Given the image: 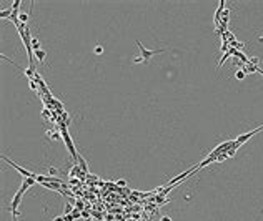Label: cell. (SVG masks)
Returning <instances> with one entry per match:
<instances>
[{
	"label": "cell",
	"mask_w": 263,
	"mask_h": 221,
	"mask_svg": "<svg viewBox=\"0 0 263 221\" xmlns=\"http://www.w3.org/2000/svg\"><path fill=\"white\" fill-rule=\"evenodd\" d=\"M248 63H251V65H257V67H258V63H260V58H258V57H251Z\"/></svg>",
	"instance_id": "12"
},
{
	"label": "cell",
	"mask_w": 263,
	"mask_h": 221,
	"mask_svg": "<svg viewBox=\"0 0 263 221\" xmlns=\"http://www.w3.org/2000/svg\"><path fill=\"white\" fill-rule=\"evenodd\" d=\"M48 176H57V168L55 166H50V168H48Z\"/></svg>",
	"instance_id": "13"
},
{
	"label": "cell",
	"mask_w": 263,
	"mask_h": 221,
	"mask_svg": "<svg viewBox=\"0 0 263 221\" xmlns=\"http://www.w3.org/2000/svg\"><path fill=\"white\" fill-rule=\"evenodd\" d=\"M226 158H230V156H228V153H222V155H218V156H216V161H225Z\"/></svg>",
	"instance_id": "11"
},
{
	"label": "cell",
	"mask_w": 263,
	"mask_h": 221,
	"mask_svg": "<svg viewBox=\"0 0 263 221\" xmlns=\"http://www.w3.org/2000/svg\"><path fill=\"white\" fill-rule=\"evenodd\" d=\"M35 58H37L38 60V62H44V60H45V57H47V52H45V50H35Z\"/></svg>",
	"instance_id": "5"
},
{
	"label": "cell",
	"mask_w": 263,
	"mask_h": 221,
	"mask_svg": "<svg viewBox=\"0 0 263 221\" xmlns=\"http://www.w3.org/2000/svg\"><path fill=\"white\" fill-rule=\"evenodd\" d=\"M30 88L32 90H37V83H33V80H30Z\"/></svg>",
	"instance_id": "18"
},
{
	"label": "cell",
	"mask_w": 263,
	"mask_h": 221,
	"mask_svg": "<svg viewBox=\"0 0 263 221\" xmlns=\"http://www.w3.org/2000/svg\"><path fill=\"white\" fill-rule=\"evenodd\" d=\"M245 77H247V73H245L243 68H240V70H237V72H235V78H237V80H245Z\"/></svg>",
	"instance_id": "7"
},
{
	"label": "cell",
	"mask_w": 263,
	"mask_h": 221,
	"mask_svg": "<svg viewBox=\"0 0 263 221\" xmlns=\"http://www.w3.org/2000/svg\"><path fill=\"white\" fill-rule=\"evenodd\" d=\"M32 48H33V52L35 50H40V40L37 37H32Z\"/></svg>",
	"instance_id": "8"
},
{
	"label": "cell",
	"mask_w": 263,
	"mask_h": 221,
	"mask_svg": "<svg viewBox=\"0 0 263 221\" xmlns=\"http://www.w3.org/2000/svg\"><path fill=\"white\" fill-rule=\"evenodd\" d=\"M75 206H77V209H83V203H82V201H77Z\"/></svg>",
	"instance_id": "17"
},
{
	"label": "cell",
	"mask_w": 263,
	"mask_h": 221,
	"mask_svg": "<svg viewBox=\"0 0 263 221\" xmlns=\"http://www.w3.org/2000/svg\"><path fill=\"white\" fill-rule=\"evenodd\" d=\"M137 45H138V50H140V53H142V62L143 63H148L150 62V58L153 55H157V53H163L165 52V48H155V50H148V48H145L143 45H142V42L140 40H137Z\"/></svg>",
	"instance_id": "1"
},
{
	"label": "cell",
	"mask_w": 263,
	"mask_h": 221,
	"mask_svg": "<svg viewBox=\"0 0 263 221\" xmlns=\"http://www.w3.org/2000/svg\"><path fill=\"white\" fill-rule=\"evenodd\" d=\"M2 160H3V161H5V163H9V165L12 166V168H15V170H17V171H19L20 174H23V176H25V178H33V176H35V173H30V171H28V170L22 168V166H19V165H17V163H13L12 160H9V158H7L5 155H2Z\"/></svg>",
	"instance_id": "3"
},
{
	"label": "cell",
	"mask_w": 263,
	"mask_h": 221,
	"mask_svg": "<svg viewBox=\"0 0 263 221\" xmlns=\"http://www.w3.org/2000/svg\"><path fill=\"white\" fill-rule=\"evenodd\" d=\"M62 138H63V143H65V147L67 150L70 151V155L73 156L75 160H79L80 158V155L77 153V150L75 147H73V141H72V138H70V135H68V131L65 130V126H62Z\"/></svg>",
	"instance_id": "2"
},
{
	"label": "cell",
	"mask_w": 263,
	"mask_h": 221,
	"mask_svg": "<svg viewBox=\"0 0 263 221\" xmlns=\"http://www.w3.org/2000/svg\"><path fill=\"white\" fill-rule=\"evenodd\" d=\"M118 185L120 186H125V180H118Z\"/></svg>",
	"instance_id": "20"
},
{
	"label": "cell",
	"mask_w": 263,
	"mask_h": 221,
	"mask_svg": "<svg viewBox=\"0 0 263 221\" xmlns=\"http://www.w3.org/2000/svg\"><path fill=\"white\" fill-rule=\"evenodd\" d=\"M63 221H75L73 215H63Z\"/></svg>",
	"instance_id": "15"
},
{
	"label": "cell",
	"mask_w": 263,
	"mask_h": 221,
	"mask_svg": "<svg viewBox=\"0 0 263 221\" xmlns=\"http://www.w3.org/2000/svg\"><path fill=\"white\" fill-rule=\"evenodd\" d=\"M72 215H73V218H75V219H79L80 216H82V215H80V209H77V208L73 209V213H72Z\"/></svg>",
	"instance_id": "16"
},
{
	"label": "cell",
	"mask_w": 263,
	"mask_h": 221,
	"mask_svg": "<svg viewBox=\"0 0 263 221\" xmlns=\"http://www.w3.org/2000/svg\"><path fill=\"white\" fill-rule=\"evenodd\" d=\"M27 20H28V13H27V12H20V15H19V22L27 23Z\"/></svg>",
	"instance_id": "9"
},
{
	"label": "cell",
	"mask_w": 263,
	"mask_h": 221,
	"mask_svg": "<svg viewBox=\"0 0 263 221\" xmlns=\"http://www.w3.org/2000/svg\"><path fill=\"white\" fill-rule=\"evenodd\" d=\"M12 221H17V216H13V218H12Z\"/></svg>",
	"instance_id": "21"
},
{
	"label": "cell",
	"mask_w": 263,
	"mask_h": 221,
	"mask_svg": "<svg viewBox=\"0 0 263 221\" xmlns=\"http://www.w3.org/2000/svg\"><path fill=\"white\" fill-rule=\"evenodd\" d=\"M73 209H75V208H73V206L70 205V203H67V205H65V211H63V215H72Z\"/></svg>",
	"instance_id": "10"
},
{
	"label": "cell",
	"mask_w": 263,
	"mask_h": 221,
	"mask_svg": "<svg viewBox=\"0 0 263 221\" xmlns=\"http://www.w3.org/2000/svg\"><path fill=\"white\" fill-rule=\"evenodd\" d=\"M160 221H172V218H170V216H163V218L160 219Z\"/></svg>",
	"instance_id": "19"
},
{
	"label": "cell",
	"mask_w": 263,
	"mask_h": 221,
	"mask_svg": "<svg viewBox=\"0 0 263 221\" xmlns=\"http://www.w3.org/2000/svg\"><path fill=\"white\" fill-rule=\"evenodd\" d=\"M12 12H13L12 9H7V10H2V12H0V19H3V20H5L7 17H9V20H10V17H12Z\"/></svg>",
	"instance_id": "6"
},
{
	"label": "cell",
	"mask_w": 263,
	"mask_h": 221,
	"mask_svg": "<svg viewBox=\"0 0 263 221\" xmlns=\"http://www.w3.org/2000/svg\"><path fill=\"white\" fill-rule=\"evenodd\" d=\"M261 130H263V125H261V126H258V128H255V130H251V131H248V133L238 135V136H237V140H235V141H237V145H238V147H241V145H243L245 141H248L251 136H255V135H257L258 131H261Z\"/></svg>",
	"instance_id": "4"
},
{
	"label": "cell",
	"mask_w": 263,
	"mask_h": 221,
	"mask_svg": "<svg viewBox=\"0 0 263 221\" xmlns=\"http://www.w3.org/2000/svg\"><path fill=\"white\" fill-rule=\"evenodd\" d=\"M93 52L97 53V55H100V53H103V47H102V45H97V47H95V50H93Z\"/></svg>",
	"instance_id": "14"
}]
</instances>
